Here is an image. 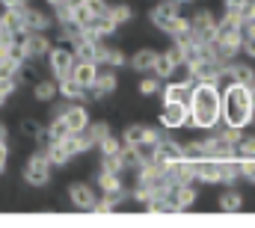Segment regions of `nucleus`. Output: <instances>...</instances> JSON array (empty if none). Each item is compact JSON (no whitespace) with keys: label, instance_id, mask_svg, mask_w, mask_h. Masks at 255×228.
Segmentation results:
<instances>
[{"label":"nucleus","instance_id":"nucleus-8","mask_svg":"<svg viewBox=\"0 0 255 228\" xmlns=\"http://www.w3.org/2000/svg\"><path fill=\"white\" fill-rule=\"evenodd\" d=\"M116 86H119V77L113 74V68H107V71H101V68H98L95 83L86 89V101H101V98L113 95V92H116Z\"/></svg>","mask_w":255,"mask_h":228},{"label":"nucleus","instance_id":"nucleus-10","mask_svg":"<svg viewBox=\"0 0 255 228\" xmlns=\"http://www.w3.org/2000/svg\"><path fill=\"white\" fill-rule=\"evenodd\" d=\"M184 124H190V110H187V104H163V110H160V127L163 130H178V127H184Z\"/></svg>","mask_w":255,"mask_h":228},{"label":"nucleus","instance_id":"nucleus-20","mask_svg":"<svg viewBox=\"0 0 255 228\" xmlns=\"http://www.w3.org/2000/svg\"><path fill=\"white\" fill-rule=\"evenodd\" d=\"M98 65H107V68H119V65H128V57L119 51V48H110L104 42H98V57H95Z\"/></svg>","mask_w":255,"mask_h":228},{"label":"nucleus","instance_id":"nucleus-7","mask_svg":"<svg viewBox=\"0 0 255 228\" xmlns=\"http://www.w3.org/2000/svg\"><path fill=\"white\" fill-rule=\"evenodd\" d=\"M223 65L226 62H217V59H193L184 68H187V77H190L193 83H214Z\"/></svg>","mask_w":255,"mask_h":228},{"label":"nucleus","instance_id":"nucleus-18","mask_svg":"<svg viewBox=\"0 0 255 228\" xmlns=\"http://www.w3.org/2000/svg\"><path fill=\"white\" fill-rule=\"evenodd\" d=\"M193 178H196V184H217V178H220V160H211V157L196 160L193 163Z\"/></svg>","mask_w":255,"mask_h":228},{"label":"nucleus","instance_id":"nucleus-51","mask_svg":"<svg viewBox=\"0 0 255 228\" xmlns=\"http://www.w3.org/2000/svg\"><path fill=\"white\" fill-rule=\"evenodd\" d=\"M253 121H255V110H253Z\"/></svg>","mask_w":255,"mask_h":228},{"label":"nucleus","instance_id":"nucleus-37","mask_svg":"<svg viewBox=\"0 0 255 228\" xmlns=\"http://www.w3.org/2000/svg\"><path fill=\"white\" fill-rule=\"evenodd\" d=\"M101 172H116V175H122V172H125L122 154H119V151H116V154H101Z\"/></svg>","mask_w":255,"mask_h":228},{"label":"nucleus","instance_id":"nucleus-27","mask_svg":"<svg viewBox=\"0 0 255 228\" xmlns=\"http://www.w3.org/2000/svg\"><path fill=\"white\" fill-rule=\"evenodd\" d=\"M107 133H110V124H107V121H89V124L83 127V136H86V142H89L92 148H95Z\"/></svg>","mask_w":255,"mask_h":228},{"label":"nucleus","instance_id":"nucleus-16","mask_svg":"<svg viewBox=\"0 0 255 228\" xmlns=\"http://www.w3.org/2000/svg\"><path fill=\"white\" fill-rule=\"evenodd\" d=\"M154 160L160 163H175V160H184V151H181V142L163 136L157 145H154Z\"/></svg>","mask_w":255,"mask_h":228},{"label":"nucleus","instance_id":"nucleus-22","mask_svg":"<svg viewBox=\"0 0 255 228\" xmlns=\"http://www.w3.org/2000/svg\"><path fill=\"white\" fill-rule=\"evenodd\" d=\"M98 190L104 196H119V193H125V181L116 172H101L98 175Z\"/></svg>","mask_w":255,"mask_h":228},{"label":"nucleus","instance_id":"nucleus-3","mask_svg":"<svg viewBox=\"0 0 255 228\" xmlns=\"http://www.w3.org/2000/svg\"><path fill=\"white\" fill-rule=\"evenodd\" d=\"M51 160H48V154L45 151H36L30 160H27V166H24V181L30 184V187H45L48 181H51Z\"/></svg>","mask_w":255,"mask_h":228},{"label":"nucleus","instance_id":"nucleus-45","mask_svg":"<svg viewBox=\"0 0 255 228\" xmlns=\"http://www.w3.org/2000/svg\"><path fill=\"white\" fill-rule=\"evenodd\" d=\"M226 3V9H232V12H244V6L250 3V0H223Z\"/></svg>","mask_w":255,"mask_h":228},{"label":"nucleus","instance_id":"nucleus-44","mask_svg":"<svg viewBox=\"0 0 255 228\" xmlns=\"http://www.w3.org/2000/svg\"><path fill=\"white\" fill-rule=\"evenodd\" d=\"M0 6L3 9H24V6H30V0H0Z\"/></svg>","mask_w":255,"mask_h":228},{"label":"nucleus","instance_id":"nucleus-49","mask_svg":"<svg viewBox=\"0 0 255 228\" xmlns=\"http://www.w3.org/2000/svg\"><path fill=\"white\" fill-rule=\"evenodd\" d=\"M6 169V145H0V175Z\"/></svg>","mask_w":255,"mask_h":228},{"label":"nucleus","instance_id":"nucleus-40","mask_svg":"<svg viewBox=\"0 0 255 228\" xmlns=\"http://www.w3.org/2000/svg\"><path fill=\"white\" fill-rule=\"evenodd\" d=\"M241 178H247L255 187V160H241Z\"/></svg>","mask_w":255,"mask_h":228},{"label":"nucleus","instance_id":"nucleus-46","mask_svg":"<svg viewBox=\"0 0 255 228\" xmlns=\"http://www.w3.org/2000/svg\"><path fill=\"white\" fill-rule=\"evenodd\" d=\"M9 142V130H6V124L0 121V145H6Z\"/></svg>","mask_w":255,"mask_h":228},{"label":"nucleus","instance_id":"nucleus-14","mask_svg":"<svg viewBox=\"0 0 255 228\" xmlns=\"http://www.w3.org/2000/svg\"><path fill=\"white\" fill-rule=\"evenodd\" d=\"M21 18H24V33H45V30L54 24V18H51L48 12L33 9V6H24V9H21Z\"/></svg>","mask_w":255,"mask_h":228},{"label":"nucleus","instance_id":"nucleus-5","mask_svg":"<svg viewBox=\"0 0 255 228\" xmlns=\"http://www.w3.org/2000/svg\"><path fill=\"white\" fill-rule=\"evenodd\" d=\"M48 62H51V74H54V80H65V77H71V68H74V51L71 48H51L48 51Z\"/></svg>","mask_w":255,"mask_h":228},{"label":"nucleus","instance_id":"nucleus-23","mask_svg":"<svg viewBox=\"0 0 255 228\" xmlns=\"http://www.w3.org/2000/svg\"><path fill=\"white\" fill-rule=\"evenodd\" d=\"M60 142H63L65 154H68L71 160H74V157H80V154H86V151L92 148V145L86 142V136H83V130H80V133H68V136H65V139H60Z\"/></svg>","mask_w":255,"mask_h":228},{"label":"nucleus","instance_id":"nucleus-25","mask_svg":"<svg viewBox=\"0 0 255 228\" xmlns=\"http://www.w3.org/2000/svg\"><path fill=\"white\" fill-rule=\"evenodd\" d=\"M33 95H36V101H54L57 95H60V86H57V80H36L33 83Z\"/></svg>","mask_w":255,"mask_h":228},{"label":"nucleus","instance_id":"nucleus-11","mask_svg":"<svg viewBox=\"0 0 255 228\" xmlns=\"http://www.w3.org/2000/svg\"><path fill=\"white\" fill-rule=\"evenodd\" d=\"M190 92H193V80L184 77V80H169L160 86V95H163V104H187L190 101Z\"/></svg>","mask_w":255,"mask_h":228},{"label":"nucleus","instance_id":"nucleus-13","mask_svg":"<svg viewBox=\"0 0 255 228\" xmlns=\"http://www.w3.org/2000/svg\"><path fill=\"white\" fill-rule=\"evenodd\" d=\"M166 196L172 199L175 211L181 214V211H190L193 205H196L199 190H196V184H175V187H169V193H166Z\"/></svg>","mask_w":255,"mask_h":228},{"label":"nucleus","instance_id":"nucleus-12","mask_svg":"<svg viewBox=\"0 0 255 228\" xmlns=\"http://www.w3.org/2000/svg\"><path fill=\"white\" fill-rule=\"evenodd\" d=\"M21 42H24V57L27 59H42V57H48V51L54 48L51 45V39L45 36V33H24L21 36Z\"/></svg>","mask_w":255,"mask_h":228},{"label":"nucleus","instance_id":"nucleus-33","mask_svg":"<svg viewBox=\"0 0 255 228\" xmlns=\"http://www.w3.org/2000/svg\"><path fill=\"white\" fill-rule=\"evenodd\" d=\"M220 211H226V214H238L241 208H244V196L241 193H235V190H226L223 196H220Z\"/></svg>","mask_w":255,"mask_h":228},{"label":"nucleus","instance_id":"nucleus-29","mask_svg":"<svg viewBox=\"0 0 255 228\" xmlns=\"http://www.w3.org/2000/svg\"><path fill=\"white\" fill-rule=\"evenodd\" d=\"M235 157L238 160H255V136L253 133H241V139L235 142Z\"/></svg>","mask_w":255,"mask_h":228},{"label":"nucleus","instance_id":"nucleus-32","mask_svg":"<svg viewBox=\"0 0 255 228\" xmlns=\"http://www.w3.org/2000/svg\"><path fill=\"white\" fill-rule=\"evenodd\" d=\"M45 154H48V160H51V166H54V169H63V166H68V163H71V157L65 154L63 142H48Z\"/></svg>","mask_w":255,"mask_h":228},{"label":"nucleus","instance_id":"nucleus-24","mask_svg":"<svg viewBox=\"0 0 255 228\" xmlns=\"http://www.w3.org/2000/svg\"><path fill=\"white\" fill-rule=\"evenodd\" d=\"M154 59H157V54H154V51L142 48V51H136L133 57L128 59V65H130L133 71H139V74H151V65H154Z\"/></svg>","mask_w":255,"mask_h":228},{"label":"nucleus","instance_id":"nucleus-21","mask_svg":"<svg viewBox=\"0 0 255 228\" xmlns=\"http://www.w3.org/2000/svg\"><path fill=\"white\" fill-rule=\"evenodd\" d=\"M238 181H241V160H238V157L220 160V178H217V184L232 187V184H238Z\"/></svg>","mask_w":255,"mask_h":228},{"label":"nucleus","instance_id":"nucleus-38","mask_svg":"<svg viewBox=\"0 0 255 228\" xmlns=\"http://www.w3.org/2000/svg\"><path fill=\"white\" fill-rule=\"evenodd\" d=\"M160 86H163V80H160V77H154V74H148V77H142V80H139V92H142V95H157V92H160Z\"/></svg>","mask_w":255,"mask_h":228},{"label":"nucleus","instance_id":"nucleus-39","mask_svg":"<svg viewBox=\"0 0 255 228\" xmlns=\"http://www.w3.org/2000/svg\"><path fill=\"white\" fill-rule=\"evenodd\" d=\"M98 148H101V154H116V151L122 148V139H116L113 133H107V136L98 142Z\"/></svg>","mask_w":255,"mask_h":228},{"label":"nucleus","instance_id":"nucleus-9","mask_svg":"<svg viewBox=\"0 0 255 228\" xmlns=\"http://www.w3.org/2000/svg\"><path fill=\"white\" fill-rule=\"evenodd\" d=\"M190 30H193V39H196V42H211V39H214V30H217L214 12H208V9L193 12L190 15Z\"/></svg>","mask_w":255,"mask_h":228},{"label":"nucleus","instance_id":"nucleus-28","mask_svg":"<svg viewBox=\"0 0 255 228\" xmlns=\"http://www.w3.org/2000/svg\"><path fill=\"white\" fill-rule=\"evenodd\" d=\"M57 86H60V95H63V98H68V101H86V89H83L80 83H74L71 77L57 80Z\"/></svg>","mask_w":255,"mask_h":228},{"label":"nucleus","instance_id":"nucleus-1","mask_svg":"<svg viewBox=\"0 0 255 228\" xmlns=\"http://www.w3.org/2000/svg\"><path fill=\"white\" fill-rule=\"evenodd\" d=\"M187 110H190L193 127L214 130L220 124V86L217 83H193Z\"/></svg>","mask_w":255,"mask_h":228},{"label":"nucleus","instance_id":"nucleus-35","mask_svg":"<svg viewBox=\"0 0 255 228\" xmlns=\"http://www.w3.org/2000/svg\"><path fill=\"white\" fill-rule=\"evenodd\" d=\"M181 151H184V160H205L208 157V148H205V139H196V142H187V145H181Z\"/></svg>","mask_w":255,"mask_h":228},{"label":"nucleus","instance_id":"nucleus-50","mask_svg":"<svg viewBox=\"0 0 255 228\" xmlns=\"http://www.w3.org/2000/svg\"><path fill=\"white\" fill-rule=\"evenodd\" d=\"M172 3H178V6H184V3H193V0H172Z\"/></svg>","mask_w":255,"mask_h":228},{"label":"nucleus","instance_id":"nucleus-4","mask_svg":"<svg viewBox=\"0 0 255 228\" xmlns=\"http://www.w3.org/2000/svg\"><path fill=\"white\" fill-rule=\"evenodd\" d=\"M178 15H181V6H178V3H172V0H163V3H157V6L148 12V21H151L157 30H163V33L169 36V30L175 27Z\"/></svg>","mask_w":255,"mask_h":228},{"label":"nucleus","instance_id":"nucleus-17","mask_svg":"<svg viewBox=\"0 0 255 228\" xmlns=\"http://www.w3.org/2000/svg\"><path fill=\"white\" fill-rule=\"evenodd\" d=\"M71 51H74V57L83 59V62H95V57H98V39L80 33L77 39H71Z\"/></svg>","mask_w":255,"mask_h":228},{"label":"nucleus","instance_id":"nucleus-47","mask_svg":"<svg viewBox=\"0 0 255 228\" xmlns=\"http://www.w3.org/2000/svg\"><path fill=\"white\" fill-rule=\"evenodd\" d=\"M51 9H60V6H71V0H48Z\"/></svg>","mask_w":255,"mask_h":228},{"label":"nucleus","instance_id":"nucleus-15","mask_svg":"<svg viewBox=\"0 0 255 228\" xmlns=\"http://www.w3.org/2000/svg\"><path fill=\"white\" fill-rule=\"evenodd\" d=\"M95 190L89 187V184H71V190H68V202L77 208V211H92V205H95Z\"/></svg>","mask_w":255,"mask_h":228},{"label":"nucleus","instance_id":"nucleus-30","mask_svg":"<svg viewBox=\"0 0 255 228\" xmlns=\"http://www.w3.org/2000/svg\"><path fill=\"white\" fill-rule=\"evenodd\" d=\"M226 65H229V74H232V80H235V83H244V86H247L250 80H255L253 65H247V62H235V59H232V62H226Z\"/></svg>","mask_w":255,"mask_h":228},{"label":"nucleus","instance_id":"nucleus-42","mask_svg":"<svg viewBox=\"0 0 255 228\" xmlns=\"http://www.w3.org/2000/svg\"><path fill=\"white\" fill-rule=\"evenodd\" d=\"M24 133H27V136H45V130H42L36 121H24Z\"/></svg>","mask_w":255,"mask_h":228},{"label":"nucleus","instance_id":"nucleus-48","mask_svg":"<svg viewBox=\"0 0 255 228\" xmlns=\"http://www.w3.org/2000/svg\"><path fill=\"white\" fill-rule=\"evenodd\" d=\"M247 92H250V101H253V110H255V80L247 83Z\"/></svg>","mask_w":255,"mask_h":228},{"label":"nucleus","instance_id":"nucleus-34","mask_svg":"<svg viewBox=\"0 0 255 228\" xmlns=\"http://www.w3.org/2000/svg\"><path fill=\"white\" fill-rule=\"evenodd\" d=\"M77 12L80 15H107L110 12V3L107 0H80Z\"/></svg>","mask_w":255,"mask_h":228},{"label":"nucleus","instance_id":"nucleus-41","mask_svg":"<svg viewBox=\"0 0 255 228\" xmlns=\"http://www.w3.org/2000/svg\"><path fill=\"white\" fill-rule=\"evenodd\" d=\"M241 51L250 59H255V36L253 33H244V42H241Z\"/></svg>","mask_w":255,"mask_h":228},{"label":"nucleus","instance_id":"nucleus-6","mask_svg":"<svg viewBox=\"0 0 255 228\" xmlns=\"http://www.w3.org/2000/svg\"><path fill=\"white\" fill-rule=\"evenodd\" d=\"M54 115H63V121L68 124V130L71 133H80L86 124H89V110L80 104V101H71V104H63V107H57Z\"/></svg>","mask_w":255,"mask_h":228},{"label":"nucleus","instance_id":"nucleus-19","mask_svg":"<svg viewBox=\"0 0 255 228\" xmlns=\"http://www.w3.org/2000/svg\"><path fill=\"white\" fill-rule=\"evenodd\" d=\"M95 74H98V62H83V59H77L74 68H71V80L80 83L83 89H89V86L95 83Z\"/></svg>","mask_w":255,"mask_h":228},{"label":"nucleus","instance_id":"nucleus-2","mask_svg":"<svg viewBox=\"0 0 255 228\" xmlns=\"http://www.w3.org/2000/svg\"><path fill=\"white\" fill-rule=\"evenodd\" d=\"M220 121L223 127H238V130H247L253 124V101L244 83L220 89Z\"/></svg>","mask_w":255,"mask_h":228},{"label":"nucleus","instance_id":"nucleus-36","mask_svg":"<svg viewBox=\"0 0 255 228\" xmlns=\"http://www.w3.org/2000/svg\"><path fill=\"white\" fill-rule=\"evenodd\" d=\"M107 15H110V21H113L116 27H122V24H128V21L133 18V9H130L128 3H119V6H110Z\"/></svg>","mask_w":255,"mask_h":228},{"label":"nucleus","instance_id":"nucleus-31","mask_svg":"<svg viewBox=\"0 0 255 228\" xmlns=\"http://www.w3.org/2000/svg\"><path fill=\"white\" fill-rule=\"evenodd\" d=\"M68 133H71V130H68V124L63 121V115H54L51 124L45 127V139H48V142H60V139L68 136Z\"/></svg>","mask_w":255,"mask_h":228},{"label":"nucleus","instance_id":"nucleus-43","mask_svg":"<svg viewBox=\"0 0 255 228\" xmlns=\"http://www.w3.org/2000/svg\"><path fill=\"white\" fill-rule=\"evenodd\" d=\"M166 54H169V59H172V62H175V65H178V68H181V65H184V54H181V48H178V45H175V48H169V51H166Z\"/></svg>","mask_w":255,"mask_h":228},{"label":"nucleus","instance_id":"nucleus-26","mask_svg":"<svg viewBox=\"0 0 255 228\" xmlns=\"http://www.w3.org/2000/svg\"><path fill=\"white\" fill-rule=\"evenodd\" d=\"M175 71H178V65L169 59V54H157L154 65H151V74H154V77H160V80H169Z\"/></svg>","mask_w":255,"mask_h":228}]
</instances>
